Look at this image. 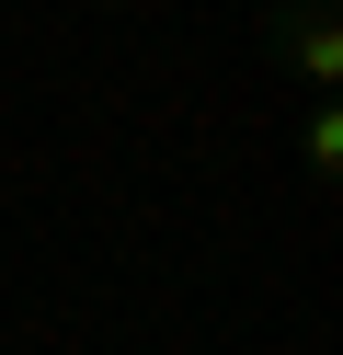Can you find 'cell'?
I'll list each match as a JSON object with an SVG mask.
<instances>
[{
	"mask_svg": "<svg viewBox=\"0 0 343 355\" xmlns=\"http://www.w3.org/2000/svg\"><path fill=\"white\" fill-rule=\"evenodd\" d=\"M263 46L286 58V80H297V92H343V24H332V0H274Z\"/></svg>",
	"mask_w": 343,
	"mask_h": 355,
	"instance_id": "obj_1",
	"label": "cell"
},
{
	"mask_svg": "<svg viewBox=\"0 0 343 355\" xmlns=\"http://www.w3.org/2000/svg\"><path fill=\"white\" fill-rule=\"evenodd\" d=\"M297 161H309V184H332V172H343V115H332V92H309V126H297Z\"/></svg>",
	"mask_w": 343,
	"mask_h": 355,
	"instance_id": "obj_2",
	"label": "cell"
}]
</instances>
